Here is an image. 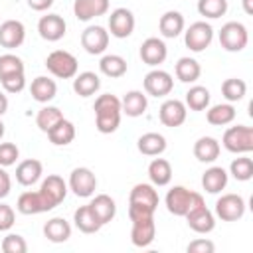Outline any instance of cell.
I'll return each instance as SVG.
<instances>
[{
	"label": "cell",
	"mask_w": 253,
	"mask_h": 253,
	"mask_svg": "<svg viewBox=\"0 0 253 253\" xmlns=\"http://www.w3.org/2000/svg\"><path fill=\"white\" fill-rule=\"evenodd\" d=\"M93 111H95V126L99 132L103 134H111L119 128L121 125V99L111 95V93H103L95 99V105H93Z\"/></svg>",
	"instance_id": "6da1fadb"
},
{
	"label": "cell",
	"mask_w": 253,
	"mask_h": 253,
	"mask_svg": "<svg viewBox=\"0 0 253 253\" xmlns=\"http://www.w3.org/2000/svg\"><path fill=\"white\" fill-rule=\"evenodd\" d=\"M164 202H166V210H168L170 213L184 217L190 210L202 206V204H204V198H202V194L192 192V190H188V188H184V186H174V188L168 190Z\"/></svg>",
	"instance_id": "7a4b0ae2"
},
{
	"label": "cell",
	"mask_w": 253,
	"mask_h": 253,
	"mask_svg": "<svg viewBox=\"0 0 253 253\" xmlns=\"http://www.w3.org/2000/svg\"><path fill=\"white\" fill-rule=\"evenodd\" d=\"M221 142H223L225 150H229L233 154H247L253 150V128L247 125L229 126L223 132Z\"/></svg>",
	"instance_id": "3957f363"
},
{
	"label": "cell",
	"mask_w": 253,
	"mask_h": 253,
	"mask_svg": "<svg viewBox=\"0 0 253 253\" xmlns=\"http://www.w3.org/2000/svg\"><path fill=\"white\" fill-rule=\"evenodd\" d=\"M45 67L51 75L59 77V79H71L77 75L79 63L77 57L65 49H55L45 57Z\"/></svg>",
	"instance_id": "277c9868"
},
{
	"label": "cell",
	"mask_w": 253,
	"mask_h": 253,
	"mask_svg": "<svg viewBox=\"0 0 253 253\" xmlns=\"http://www.w3.org/2000/svg\"><path fill=\"white\" fill-rule=\"evenodd\" d=\"M249 34L241 22H227L219 30V45L225 51H241L247 47Z\"/></svg>",
	"instance_id": "5b68a950"
},
{
	"label": "cell",
	"mask_w": 253,
	"mask_h": 253,
	"mask_svg": "<svg viewBox=\"0 0 253 253\" xmlns=\"http://www.w3.org/2000/svg\"><path fill=\"white\" fill-rule=\"evenodd\" d=\"M213 40V28L208 24V22H194L190 24V28L184 32V43L190 51H204L206 47H210Z\"/></svg>",
	"instance_id": "8992f818"
},
{
	"label": "cell",
	"mask_w": 253,
	"mask_h": 253,
	"mask_svg": "<svg viewBox=\"0 0 253 253\" xmlns=\"http://www.w3.org/2000/svg\"><path fill=\"white\" fill-rule=\"evenodd\" d=\"M245 213V200L239 194H223L215 202V215L221 221H237Z\"/></svg>",
	"instance_id": "52a82bcc"
},
{
	"label": "cell",
	"mask_w": 253,
	"mask_h": 253,
	"mask_svg": "<svg viewBox=\"0 0 253 253\" xmlns=\"http://www.w3.org/2000/svg\"><path fill=\"white\" fill-rule=\"evenodd\" d=\"M95 188H97V178L93 174V170L85 168V166H79V168H73L71 174H69V190L77 196V198H89L95 194Z\"/></svg>",
	"instance_id": "ba28073f"
},
{
	"label": "cell",
	"mask_w": 253,
	"mask_h": 253,
	"mask_svg": "<svg viewBox=\"0 0 253 253\" xmlns=\"http://www.w3.org/2000/svg\"><path fill=\"white\" fill-rule=\"evenodd\" d=\"M134 14L128 8H115L109 16V32L111 36L123 40L134 32Z\"/></svg>",
	"instance_id": "9c48e42d"
},
{
	"label": "cell",
	"mask_w": 253,
	"mask_h": 253,
	"mask_svg": "<svg viewBox=\"0 0 253 253\" xmlns=\"http://www.w3.org/2000/svg\"><path fill=\"white\" fill-rule=\"evenodd\" d=\"M81 45L91 55H101L109 45V32L103 26H89L81 34Z\"/></svg>",
	"instance_id": "30bf717a"
},
{
	"label": "cell",
	"mask_w": 253,
	"mask_h": 253,
	"mask_svg": "<svg viewBox=\"0 0 253 253\" xmlns=\"http://www.w3.org/2000/svg\"><path fill=\"white\" fill-rule=\"evenodd\" d=\"M16 208H18V211L24 213V215H36V213H43V211L53 210V206L47 202V198H45L40 190H36V192L28 190V192L20 194Z\"/></svg>",
	"instance_id": "8fae6325"
},
{
	"label": "cell",
	"mask_w": 253,
	"mask_h": 253,
	"mask_svg": "<svg viewBox=\"0 0 253 253\" xmlns=\"http://www.w3.org/2000/svg\"><path fill=\"white\" fill-rule=\"evenodd\" d=\"M174 79L164 69H152L144 75V91L152 97H164L172 91Z\"/></svg>",
	"instance_id": "7c38bea8"
},
{
	"label": "cell",
	"mask_w": 253,
	"mask_h": 253,
	"mask_svg": "<svg viewBox=\"0 0 253 253\" xmlns=\"http://www.w3.org/2000/svg\"><path fill=\"white\" fill-rule=\"evenodd\" d=\"M186 115H188V107L182 101H178V99H166L160 105V111H158L160 123L164 126H170V128L184 125Z\"/></svg>",
	"instance_id": "4fadbf2b"
},
{
	"label": "cell",
	"mask_w": 253,
	"mask_h": 253,
	"mask_svg": "<svg viewBox=\"0 0 253 253\" xmlns=\"http://www.w3.org/2000/svg\"><path fill=\"white\" fill-rule=\"evenodd\" d=\"M67 24L59 14H45L38 22V32L45 42H59L65 36Z\"/></svg>",
	"instance_id": "5bb4252c"
},
{
	"label": "cell",
	"mask_w": 253,
	"mask_h": 253,
	"mask_svg": "<svg viewBox=\"0 0 253 253\" xmlns=\"http://www.w3.org/2000/svg\"><path fill=\"white\" fill-rule=\"evenodd\" d=\"M26 40V28L20 20H6L0 24V45L6 49H16Z\"/></svg>",
	"instance_id": "9a60e30c"
},
{
	"label": "cell",
	"mask_w": 253,
	"mask_h": 253,
	"mask_svg": "<svg viewBox=\"0 0 253 253\" xmlns=\"http://www.w3.org/2000/svg\"><path fill=\"white\" fill-rule=\"evenodd\" d=\"M184 217L188 221V227L192 231H196V233H210L215 227V215L206 208V204L190 210Z\"/></svg>",
	"instance_id": "2e32d148"
},
{
	"label": "cell",
	"mask_w": 253,
	"mask_h": 253,
	"mask_svg": "<svg viewBox=\"0 0 253 253\" xmlns=\"http://www.w3.org/2000/svg\"><path fill=\"white\" fill-rule=\"evenodd\" d=\"M166 55H168V47L160 38H146L140 43V59L150 67L164 63Z\"/></svg>",
	"instance_id": "e0dca14e"
},
{
	"label": "cell",
	"mask_w": 253,
	"mask_h": 253,
	"mask_svg": "<svg viewBox=\"0 0 253 253\" xmlns=\"http://www.w3.org/2000/svg\"><path fill=\"white\" fill-rule=\"evenodd\" d=\"M40 192L47 198V202H49L53 208H57V206L65 200V196H67V184H65V180H63L61 176L49 174V176L42 182Z\"/></svg>",
	"instance_id": "ac0fdd59"
},
{
	"label": "cell",
	"mask_w": 253,
	"mask_h": 253,
	"mask_svg": "<svg viewBox=\"0 0 253 253\" xmlns=\"http://www.w3.org/2000/svg\"><path fill=\"white\" fill-rule=\"evenodd\" d=\"M156 235V223L154 217H146V219H136L132 221L130 227V241L134 247H148L154 241Z\"/></svg>",
	"instance_id": "d6986e66"
},
{
	"label": "cell",
	"mask_w": 253,
	"mask_h": 253,
	"mask_svg": "<svg viewBox=\"0 0 253 253\" xmlns=\"http://www.w3.org/2000/svg\"><path fill=\"white\" fill-rule=\"evenodd\" d=\"M109 12V0H75L73 14L81 22H89L97 16H105Z\"/></svg>",
	"instance_id": "ffe728a7"
},
{
	"label": "cell",
	"mask_w": 253,
	"mask_h": 253,
	"mask_svg": "<svg viewBox=\"0 0 253 253\" xmlns=\"http://www.w3.org/2000/svg\"><path fill=\"white\" fill-rule=\"evenodd\" d=\"M43 174V166L40 160L36 158H28V160H22L18 166H16V180L18 184L22 186H34Z\"/></svg>",
	"instance_id": "44dd1931"
},
{
	"label": "cell",
	"mask_w": 253,
	"mask_h": 253,
	"mask_svg": "<svg viewBox=\"0 0 253 253\" xmlns=\"http://www.w3.org/2000/svg\"><path fill=\"white\" fill-rule=\"evenodd\" d=\"M158 202H160V198L152 184H136V186H132V190L128 194V204H140L154 211L158 208Z\"/></svg>",
	"instance_id": "7402d4cb"
},
{
	"label": "cell",
	"mask_w": 253,
	"mask_h": 253,
	"mask_svg": "<svg viewBox=\"0 0 253 253\" xmlns=\"http://www.w3.org/2000/svg\"><path fill=\"white\" fill-rule=\"evenodd\" d=\"M184 26H186L184 16L178 10H168L158 20V30L164 38H178L184 32Z\"/></svg>",
	"instance_id": "603a6c76"
},
{
	"label": "cell",
	"mask_w": 253,
	"mask_h": 253,
	"mask_svg": "<svg viewBox=\"0 0 253 253\" xmlns=\"http://www.w3.org/2000/svg\"><path fill=\"white\" fill-rule=\"evenodd\" d=\"M136 148L144 156H160L166 150V138L160 132H144L136 140Z\"/></svg>",
	"instance_id": "cb8c5ba5"
},
{
	"label": "cell",
	"mask_w": 253,
	"mask_h": 253,
	"mask_svg": "<svg viewBox=\"0 0 253 253\" xmlns=\"http://www.w3.org/2000/svg\"><path fill=\"white\" fill-rule=\"evenodd\" d=\"M89 206H91L93 213L97 215V219L101 221V225L113 221V217H115V213H117V204H115V200H113L111 196H107V194L95 196V198L89 202Z\"/></svg>",
	"instance_id": "d4e9b609"
},
{
	"label": "cell",
	"mask_w": 253,
	"mask_h": 253,
	"mask_svg": "<svg viewBox=\"0 0 253 253\" xmlns=\"http://www.w3.org/2000/svg\"><path fill=\"white\" fill-rule=\"evenodd\" d=\"M30 93H32L34 101H38V103H49L55 97V93H57V85H55L53 79H49L45 75H40V77H36L32 81Z\"/></svg>",
	"instance_id": "484cf974"
},
{
	"label": "cell",
	"mask_w": 253,
	"mask_h": 253,
	"mask_svg": "<svg viewBox=\"0 0 253 253\" xmlns=\"http://www.w3.org/2000/svg\"><path fill=\"white\" fill-rule=\"evenodd\" d=\"M146 107H148L146 95L142 91H136V89L134 91H128L123 97V101H121V111L126 117H140V115H144Z\"/></svg>",
	"instance_id": "4316f807"
},
{
	"label": "cell",
	"mask_w": 253,
	"mask_h": 253,
	"mask_svg": "<svg viewBox=\"0 0 253 253\" xmlns=\"http://www.w3.org/2000/svg\"><path fill=\"white\" fill-rule=\"evenodd\" d=\"M43 235L51 243H63L71 237V225L63 217H51L43 225Z\"/></svg>",
	"instance_id": "83f0119b"
},
{
	"label": "cell",
	"mask_w": 253,
	"mask_h": 253,
	"mask_svg": "<svg viewBox=\"0 0 253 253\" xmlns=\"http://www.w3.org/2000/svg\"><path fill=\"white\" fill-rule=\"evenodd\" d=\"M219 142L213 138V136H200L196 142H194V156L200 160V162H213L217 160L219 156Z\"/></svg>",
	"instance_id": "f1b7e54d"
},
{
	"label": "cell",
	"mask_w": 253,
	"mask_h": 253,
	"mask_svg": "<svg viewBox=\"0 0 253 253\" xmlns=\"http://www.w3.org/2000/svg\"><path fill=\"white\" fill-rule=\"evenodd\" d=\"M202 186L208 194H219L227 186V172L221 166H211L202 176Z\"/></svg>",
	"instance_id": "f546056e"
},
{
	"label": "cell",
	"mask_w": 253,
	"mask_h": 253,
	"mask_svg": "<svg viewBox=\"0 0 253 253\" xmlns=\"http://www.w3.org/2000/svg\"><path fill=\"white\" fill-rule=\"evenodd\" d=\"M99 87H101V79L93 71H83L73 77V91L79 97H91L99 91Z\"/></svg>",
	"instance_id": "4dcf8cb0"
},
{
	"label": "cell",
	"mask_w": 253,
	"mask_h": 253,
	"mask_svg": "<svg viewBox=\"0 0 253 253\" xmlns=\"http://www.w3.org/2000/svg\"><path fill=\"white\" fill-rule=\"evenodd\" d=\"M45 134H47V138H49L51 144H55V146H65V144L73 142V138H75V125H73L71 121H67V119H61V121H59L55 126H51Z\"/></svg>",
	"instance_id": "1f68e13d"
},
{
	"label": "cell",
	"mask_w": 253,
	"mask_h": 253,
	"mask_svg": "<svg viewBox=\"0 0 253 253\" xmlns=\"http://www.w3.org/2000/svg\"><path fill=\"white\" fill-rule=\"evenodd\" d=\"M73 221H75V227H77L79 231H83V233H95V231H99V229L103 227L101 221L97 219V215L93 213V210H91L89 204L75 210Z\"/></svg>",
	"instance_id": "d6a6232c"
},
{
	"label": "cell",
	"mask_w": 253,
	"mask_h": 253,
	"mask_svg": "<svg viewBox=\"0 0 253 253\" xmlns=\"http://www.w3.org/2000/svg\"><path fill=\"white\" fill-rule=\"evenodd\" d=\"M206 119L210 125L213 126H225L229 123L235 121V107L231 103H219V105H213L208 109L206 113Z\"/></svg>",
	"instance_id": "836d02e7"
},
{
	"label": "cell",
	"mask_w": 253,
	"mask_h": 253,
	"mask_svg": "<svg viewBox=\"0 0 253 253\" xmlns=\"http://www.w3.org/2000/svg\"><path fill=\"white\" fill-rule=\"evenodd\" d=\"M148 178L152 186H168L172 180V166L166 158H154L148 164Z\"/></svg>",
	"instance_id": "e575fe53"
},
{
	"label": "cell",
	"mask_w": 253,
	"mask_h": 253,
	"mask_svg": "<svg viewBox=\"0 0 253 253\" xmlns=\"http://www.w3.org/2000/svg\"><path fill=\"white\" fill-rule=\"evenodd\" d=\"M99 69L103 75L111 77V79H117V77H123L126 73V59L117 55V53H107L101 57L99 61Z\"/></svg>",
	"instance_id": "d590c367"
},
{
	"label": "cell",
	"mask_w": 253,
	"mask_h": 253,
	"mask_svg": "<svg viewBox=\"0 0 253 253\" xmlns=\"http://www.w3.org/2000/svg\"><path fill=\"white\" fill-rule=\"evenodd\" d=\"M174 71H176V77L182 83H194L202 75V67H200V63L194 57H180L176 61Z\"/></svg>",
	"instance_id": "8d00e7d4"
},
{
	"label": "cell",
	"mask_w": 253,
	"mask_h": 253,
	"mask_svg": "<svg viewBox=\"0 0 253 253\" xmlns=\"http://www.w3.org/2000/svg\"><path fill=\"white\" fill-rule=\"evenodd\" d=\"M190 111H204L210 105V91L202 85H194L188 89L186 93V103H184Z\"/></svg>",
	"instance_id": "74e56055"
},
{
	"label": "cell",
	"mask_w": 253,
	"mask_h": 253,
	"mask_svg": "<svg viewBox=\"0 0 253 253\" xmlns=\"http://www.w3.org/2000/svg\"><path fill=\"white\" fill-rule=\"evenodd\" d=\"M247 93V83L237 77H229L221 83V95L227 99V103H237L245 97Z\"/></svg>",
	"instance_id": "f35d334b"
},
{
	"label": "cell",
	"mask_w": 253,
	"mask_h": 253,
	"mask_svg": "<svg viewBox=\"0 0 253 253\" xmlns=\"http://www.w3.org/2000/svg\"><path fill=\"white\" fill-rule=\"evenodd\" d=\"M63 119V113L57 109V107H42L36 115V125L42 132H47L51 126H55L59 121Z\"/></svg>",
	"instance_id": "ab89813d"
},
{
	"label": "cell",
	"mask_w": 253,
	"mask_h": 253,
	"mask_svg": "<svg viewBox=\"0 0 253 253\" xmlns=\"http://www.w3.org/2000/svg\"><path fill=\"white\" fill-rule=\"evenodd\" d=\"M229 174L239 180V182H247L253 178V160L249 156H239L229 164Z\"/></svg>",
	"instance_id": "60d3db41"
},
{
	"label": "cell",
	"mask_w": 253,
	"mask_h": 253,
	"mask_svg": "<svg viewBox=\"0 0 253 253\" xmlns=\"http://www.w3.org/2000/svg\"><path fill=\"white\" fill-rule=\"evenodd\" d=\"M198 12L210 20L221 18L227 12V0H198Z\"/></svg>",
	"instance_id": "b9f144b4"
},
{
	"label": "cell",
	"mask_w": 253,
	"mask_h": 253,
	"mask_svg": "<svg viewBox=\"0 0 253 253\" xmlns=\"http://www.w3.org/2000/svg\"><path fill=\"white\" fill-rule=\"evenodd\" d=\"M14 73H24V61L14 53L0 55V79L14 75Z\"/></svg>",
	"instance_id": "7bdbcfd3"
},
{
	"label": "cell",
	"mask_w": 253,
	"mask_h": 253,
	"mask_svg": "<svg viewBox=\"0 0 253 253\" xmlns=\"http://www.w3.org/2000/svg\"><path fill=\"white\" fill-rule=\"evenodd\" d=\"M2 251L4 253H26L28 251V243L22 235L18 233H8L2 239Z\"/></svg>",
	"instance_id": "ee69618b"
},
{
	"label": "cell",
	"mask_w": 253,
	"mask_h": 253,
	"mask_svg": "<svg viewBox=\"0 0 253 253\" xmlns=\"http://www.w3.org/2000/svg\"><path fill=\"white\" fill-rule=\"evenodd\" d=\"M18 156H20V150L14 142H0V166L8 168V166L16 164Z\"/></svg>",
	"instance_id": "f6af8a7d"
},
{
	"label": "cell",
	"mask_w": 253,
	"mask_h": 253,
	"mask_svg": "<svg viewBox=\"0 0 253 253\" xmlns=\"http://www.w3.org/2000/svg\"><path fill=\"white\" fill-rule=\"evenodd\" d=\"M0 83H2V87H4V91L6 93H20V91H24V87H26V75L24 73H14V75H8V77H4V79H0Z\"/></svg>",
	"instance_id": "bcb514c9"
},
{
	"label": "cell",
	"mask_w": 253,
	"mask_h": 253,
	"mask_svg": "<svg viewBox=\"0 0 253 253\" xmlns=\"http://www.w3.org/2000/svg\"><path fill=\"white\" fill-rule=\"evenodd\" d=\"M16 213L12 210V206L8 204H0V231H8L14 225Z\"/></svg>",
	"instance_id": "7dc6e473"
},
{
	"label": "cell",
	"mask_w": 253,
	"mask_h": 253,
	"mask_svg": "<svg viewBox=\"0 0 253 253\" xmlns=\"http://www.w3.org/2000/svg\"><path fill=\"white\" fill-rule=\"evenodd\" d=\"M128 217H130V221L154 217V210H150L146 206H140V204H128Z\"/></svg>",
	"instance_id": "c3c4849f"
},
{
	"label": "cell",
	"mask_w": 253,
	"mask_h": 253,
	"mask_svg": "<svg viewBox=\"0 0 253 253\" xmlns=\"http://www.w3.org/2000/svg\"><path fill=\"white\" fill-rule=\"evenodd\" d=\"M213 249H215V245L210 239H194L186 247L188 253H213Z\"/></svg>",
	"instance_id": "681fc988"
},
{
	"label": "cell",
	"mask_w": 253,
	"mask_h": 253,
	"mask_svg": "<svg viewBox=\"0 0 253 253\" xmlns=\"http://www.w3.org/2000/svg\"><path fill=\"white\" fill-rule=\"evenodd\" d=\"M12 190V180H10V174L4 170V166H0V200L6 198Z\"/></svg>",
	"instance_id": "f907efd6"
},
{
	"label": "cell",
	"mask_w": 253,
	"mask_h": 253,
	"mask_svg": "<svg viewBox=\"0 0 253 253\" xmlns=\"http://www.w3.org/2000/svg\"><path fill=\"white\" fill-rule=\"evenodd\" d=\"M51 4H53V0H28V6L36 12H45Z\"/></svg>",
	"instance_id": "816d5d0a"
},
{
	"label": "cell",
	"mask_w": 253,
	"mask_h": 253,
	"mask_svg": "<svg viewBox=\"0 0 253 253\" xmlns=\"http://www.w3.org/2000/svg\"><path fill=\"white\" fill-rule=\"evenodd\" d=\"M6 111H8V97L0 91V117H2Z\"/></svg>",
	"instance_id": "f5cc1de1"
},
{
	"label": "cell",
	"mask_w": 253,
	"mask_h": 253,
	"mask_svg": "<svg viewBox=\"0 0 253 253\" xmlns=\"http://www.w3.org/2000/svg\"><path fill=\"white\" fill-rule=\"evenodd\" d=\"M241 4H243V12L245 14H253V0H241Z\"/></svg>",
	"instance_id": "db71d44e"
},
{
	"label": "cell",
	"mask_w": 253,
	"mask_h": 253,
	"mask_svg": "<svg viewBox=\"0 0 253 253\" xmlns=\"http://www.w3.org/2000/svg\"><path fill=\"white\" fill-rule=\"evenodd\" d=\"M4 132H6V128H4V123H2V119H0V138L4 136Z\"/></svg>",
	"instance_id": "11a10c76"
}]
</instances>
